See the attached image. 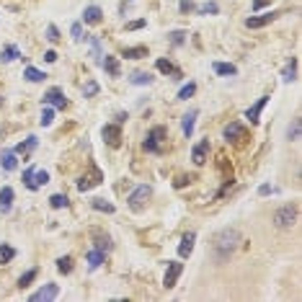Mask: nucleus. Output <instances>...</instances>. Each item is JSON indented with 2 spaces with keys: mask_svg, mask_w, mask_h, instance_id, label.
Wrapping results in <instances>:
<instances>
[{
  "mask_svg": "<svg viewBox=\"0 0 302 302\" xmlns=\"http://www.w3.org/2000/svg\"><path fill=\"white\" fill-rule=\"evenodd\" d=\"M237 243H240V233L235 227H225L215 235V248L219 251V259H227L237 248Z\"/></svg>",
  "mask_w": 302,
  "mask_h": 302,
  "instance_id": "nucleus-1",
  "label": "nucleus"
},
{
  "mask_svg": "<svg viewBox=\"0 0 302 302\" xmlns=\"http://www.w3.org/2000/svg\"><path fill=\"white\" fill-rule=\"evenodd\" d=\"M297 215H300L297 204H287V207L277 209V215H274V225H277V227H292L297 222Z\"/></svg>",
  "mask_w": 302,
  "mask_h": 302,
  "instance_id": "nucleus-2",
  "label": "nucleus"
},
{
  "mask_svg": "<svg viewBox=\"0 0 302 302\" xmlns=\"http://www.w3.org/2000/svg\"><path fill=\"white\" fill-rule=\"evenodd\" d=\"M163 142H166V127H155L145 140V152H163Z\"/></svg>",
  "mask_w": 302,
  "mask_h": 302,
  "instance_id": "nucleus-3",
  "label": "nucleus"
},
{
  "mask_svg": "<svg viewBox=\"0 0 302 302\" xmlns=\"http://www.w3.org/2000/svg\"><path fill=\"white\" fill-rule=\"evenodd\" d=\"M150 199H152V189L150 186H137L129 194V209H142Z\"/></svg>",
  "mask_w": 302,
  "mask_h": 302,
  "instance_id": "nucleus-4",
  "label": "nucleus"
},
{
  "mask_svg": "<svg viewBox=\"0 0 302 302\" xmlns=\"http://www.w3.org/2000/svg\"><path fill=\"white\" fill-rule=\"evenodd\" d=\"M225 140L230 142V145H237L240 140H245V129H243V124L240 122H230L225 127Z\"/></svg>",
  "mask_w": 302,
  "mask_h": 302,
  "instance_id": "nucleus-5",
  "label": "nucleus"
},
{
  "mask_svg": "<svg viewBox=\"0 0 302 302\" xmlns=\"http://www.w3.org/2000/svg\"><path fill=\"white\" fill-rule=\"evenodd\" d=\"M44 104L47 106H54V108H67V98L60 88H49L47 96H44Z\"/></svg>",
  "mask_w": 302,
  "mask_h": 302,
  "instance_id": "nucleus-6",
  "label": "nucleus"
},
{
  "mask_svg": "<svg viewBox=\"0 0 302 302\" xmlns=\"http://www.w3.org/2000/svg\"><path fill=\"white\" fill-rule=\"evenodd\" d=\"M101 181H104V173H101L98 168H93V171H90V173H86V176H83V178L78 181V189H80V191H88V189L98 186Z\"/></svg>",
  "mask_w": 302,
  "mask_h": 302,
  "instance_id": "nucleus-7",
  "label": "nucleus"
},
{
  "mask_svg": "<svg viewBox=\"0 0 302 302\" xmlns=\"http://www.w3.org/2000/svg\"><path fill=\"white\" fill-rule=\"evenodd\" d=\"M57 295H60L57 284H44L39 292H34V295H31V302H52Z\"/></svg>",
  "mask_w": 302,
  "mask_h": 302,
  "instance_id": "nucleus-8",
  "label": "nucleus"
},
{
  "mask_svg": "<svg viewBox=\"0 0 302 302\" xmlns=\"http://www.w3.org/2000/svg\"><path fill=\"white\" fill-rule=\"evenodd\" d=\"M181 271H184V263H171L168 271H166V279H163V287H166V289H173V287H176Z\"/></svg>",
  "mask_w": 302,
  "mask_h": 302,
  "instance_id": "nucleus-9",
  "label": "nucleus"
},
{
  "mask_svg": "<svg viewBox=\"0 0 302 302\" xmlns=\"http://www.w3.org/2000/svg\"><path fill=\"white\" fill-rule=\"evenodd\" d=\"M207 155H209V142L201 140L196 148L191 150V163H194V166H204V163H207Z\"/></svg>",
  "mask_w": 302,
  "mask_h": 302,
  "instance_id": "nucleus-10",
  "label": "nucleus"
},
{
  "mask_svg": "<svg viewBox=\"0 0 302 302\" xmlns=\"http://www.w3.org/2000/svg\"><path fill=\"white\" fill-rule=\"evenodd\" d=\"M194 240H196V233H184V235H181V243H178V256H181V259H189V256H191Z\"/></svg>",
  "mask_w": 302,
  "mask_h": 302,
  "instance_id": "nucleus-11",
  "label": "nucleus"
},
{
  "mask_svg": "<svg viewBox=\"0 0 302 302\" xmlns=\"http://www.w3.org/2000/svg\"><path fill=\"white\" fill-rule=\"evenodd\" d=\"M101 134H104V142L106 145H114V148H119V142H122V129L114 127V124H106Z\"/></svg>",
  "mask_w": 302,
  "mask_h": 302,
  "instance_id": "nucleus-12",
  "label": "nucleus"
},
{
  "mask_svg": "<svg viewBox=\"0 0 302 302\" xmlns=\"http://www.w3.org/2000/svg\"><path fill=\"white\" fill-rule=\"evenodd\" d=\"M266 104H269V96H263V98L259 101V104L251 106L248 111H245V116H248V122H251V124H259V122H261V111H263V106H266Z\"/></svg>",
  "mask_w": 302,
  "mask_h": 302,
  "instance_id": "nucleus-13",
  "label": "nucleus"
},
{
  "mask_svg": "<svg viewBox=\"0 0 302 302\" xmlns=\"http://www.w3.org/2000/svg\"><path fill=\"white\" fill-rule=\"evenodd\" d=\"M101 18H104V13H101L98 5H88L86 11H83V23H88V26L101 23Z\"/></svg>",
  "mask_w": 302,
  "mask_h": 302,
  "instance_id": "nucleus-14",
  "label": "nucleus"
},
{
  "mask_svg": "<svg viewBox=\"0 0 302 302\" xmlns=\"http://www.w3.org/2000/svg\"><path fill=\"white\" fill-rule=\"evenodd\" d=\"M277 16H279V13H266V16H253V18H245V26H248V29H261V26L271 23Z\"/></svg>",
  "mask_w": 302,
  "mask_h": 302,
  "instance_id": "nucleus-15",
  "label": "nucleus"
},
{
  "mask_svg": "<svg viewBox=\"0 0 302 302\" xmlns=\"http://www.w3.org/2000/svg\"><path fill=\"white\" fill-rule=\"evenodd\" d=\"M0 166H3L5 171H16L18 168V155L13 150H3L0 152Z\"/></svg>",
  "mask_w": 302,
  "mask_h": 302,
  "instance_id": "nucleus-16",
  "label": "nucleus"
},
{
  "mask_svg": "<svg viewBox=\"0 0 302 302\" xmlns=\"http://www.w3.org/2000/svg\"><path fill=\"white\" fill-rule=\"evenodd\" d=\"M36 145H39V140H36V137L31 134V137H26V140H23L21 145H16L13 152H16V155H29V152L36 150Z\"/></svg>",
  "mask_w": 302,
  "mask_h": 302,
  "instance_id": "nucleus-17",
  "label": "nucleus"
},
{
  "mask_svg": "<svg viewBox=\"0 0 302 302\" xmlns=\"http://www.w3.org/2000/svg\"><path fill=\"white\" fill-rule=\"evenodd\" d=\"M111 245H114V243H111V237H108L106 233H101V230L93 233V248H98V251L106 253L108 248H111Z\"/></svg>",
  "mask_w": 302,
  "mask_h": 302,
  "instance_id": "nucleus-18",
  "label": "nucleus"
},
{
  "mask_svg": "<svg viewBox=\"0 0 302 302\" xmlns=\"http://www.w3.org/2000/svg\"><path fill=\"white\" fill-rule=\"evenodd\" d=\"M13 199H16V194H13L11 186H3V189H0V207H3V212H8V209H11Z\"/></svg>",
  "mask_w": 302,
  "mask_h": 302,
  "instance_id": "nucleus-19",
  "label": "nucleus"
},
{
  "mask_svg": "<svg viewBox=\"0 0 302 302\" xmlns=\"http://www.w3.org/2000/svg\"><path fill=\"white\" fill-rule=\"evenodd\" d=\"M284 83H295V78H297V57H289L287 60V67H284Z\"/></svg>",
  "mask_w": 302,
  "mask_h": 302,
  "instance_id": "nucleus-20",
  "label": "nucleus"
},
{
  "mask_svg": "<svg viewBox=\"0 0 302 302\" xmlns=\"http://www.w3.org/2000/svg\"><path fill=\"white\" fill-rule=\"evenodd\" d=\"M104 261H106V253H104V251L93 248V251L88 253V266H90V269H98V266H101V263H104Z\"/></svg>",
  "mask_w": 302,
  "mask_h": 302,
  "instance_id": "nucleus-21",
  "label": "nucleus"
},
{
  "mask_svg": "<svg viewBox=\"0 0 302 302\" xmlns=\"http://www.w3.org/2000/svg\"><path fill=\"white\" fill-rule=\"evenodd\" d=\"M90 207H93V209H98V212L114 215V204H111V201H106V199H101V196H96L93 201H90Z\"/></svg>",
  "mask_w": 302,
  "mask_h": 302,
  "instance_id": "nucleus-22",
  "label": "nucleus"
},
{
  "mask_svg": "<svg viewBox=\"0 0 302 302\" xmlns=\"http://www.w3.org/2000/svg\"><path fill=\"white\" fill-rule=\"evenodd\" d=\"M129 80H132V86H150L152 75H150V72H132Z\"/></svg>",
  "mask_w": 302,
  "mask_h": 302,
  "instance_id": "nucleus-23",
  "label": "nucleus"
},
{
  "mask_svg": "<svg viewBox=\"0 0 302 302\" xmlns=\"http://www.w3.org/2000/svg\"><path fill=\"white\" fill-rule=\"evenodd\" d=\"M155 67H158V70L163 72V75H176V78L181 75V70H176L168 60H158V62H155Z\"/></svg>",
  "mask_w": 302,
  "mask_h": 302,
  "instance_id": "nucleus-24",
  "label": "nucleus"
},
{
  "mask_svg": "<svg viewBox=\"0 0 302 302\" xmlns=\"http://www.w3.org/2000/svg\"><path fill=\"white\" fill-rule=\"evenodd\" d=\"M23 78L29 80V83H42V80L47 78V75H44L42 70H36V67H31V65H29V67H26V72H23Z\"/></svg>",
  "mask_w": 302,
  "mask_h": 302,
  "instance_id": "nucleus-25",
  "label": "nucleus"
},
{
  "mask_svg": "<svg viewBox=\"0 0 302 302\" xmlns=\"http://www.w3.org/2000/svg\"><path fill=\"white\" fill-rule=\"evenodd\" d=\"M104 62V67H106V72L108 75H122V67H119V60H114V57H106V60H101Z\"/></svg>",
  "mask_w": 302,
  "mask_h": 302,
  "instance_id": "nucleus-26",
  "label": "nucleus"
},
{
  "mask_svg": "<svg viewBox=\"0 0 302 302\" xmlns=\"http://www.w3.org/2000/svg\"><path fill=\"white\" fill-rule=\"evenodd\" d=\"M36 274H39V269H36V266H31V269L26 271V274H21V279H18V287H21V289H26V287H29L31 281L36 279Z\"/></svg>",
  "mask_w": 302,
  "mask_h": 302,
  "instance_id": "nucleus-27",
  "label": "nucleus"
},
{
  "mask_svg": "<svg viewBox=\"0 0 302 302\" xmlns=\"http://www.w3.org/2000/svg\"><path fill=\"white\" fill-rule=\"evenodd\" d=\"M215 72H217V75H235L237 67L235 65H227V62H215Z\"/></svg>",
  "mask_w": 302,
  "mask_h": 302,
  "instance_id": "nucleus-28",
  "label": "nucleus"
},
{
  "mask_svg": "<svg viewBox=\"0 0 302 302\" xmlns=\"http://www.w3.org/2000/svg\"><path fill=\"white\" fill-rule=\"evenodd\" d=\"M18 57H21V52H18L16 44H8V47L3 49V62H13V60H18Z\"/></svg>",
  "mask_w": 302,
  "mask_h": 302,
  "instance_id": "nucleus-29",
  "label": "nucleus"
},
{
  "mask_svg": "<svg viewBox=\"0 0 302 302\" xmlns=\"http://www.w3.org/2000/svg\"><path fill=\"white\" fill-rule=\"evenodd\" d=\"M34 173H36L34 168H26V171H23V186H26V189H31V191H36V189H39V186H36V178H34Z\"/></svg>",
  "mask_w": 302,
  "mask_h": 302,
  "instance_id": "nucleus-30",
  "label": "nucleus"
},
{
  "mask_svg": "<svg viewBox=\"0 0 302 302\" xmlns=\"http://www.w3.org/2000/svg\"><path fill=\"white\" fill-rule=\"evenodd\" d=\"M49 204H52V209H65L70 201L65 194H54V196H49Z\"/></svg>",
  "mask_w": 302,
  "mask_h": 302,
  "instance_id": "nucleus-31",
  "label": "nucleus"
},
{
  "mask_svg": "<svg viewBox=\"0 0 302 302\" xmlns=\"http://www.w3.org/2000/svg\"><path fill=\"white\" fill-rule=\"evenodd\" d=\"M194 119H196V111L191 108V111H186V116H184V134L189 137L191 134V129H194Z\"/></svg>",
  "mask_w": 302,
  "mask_h": 302,
  "instance_id": "nucleus-32",
  "label": "nucleus"
},
{
  "mask_svg": "<svg viewBox=\"0 0 302 302\" xmlns=\"http://www.w3.org/2000/svg\"><path fill=\"white\" fill-rule=\"evenodd\" d=\"M124 57H129V60H140V57H148V47H134V49H124Z\"/></svg>",
  "mask_w": 302,
  "mask_h": 302,
  "instance_id": "nucleus-33",
  "label": "nucleus"
},
{
  "mask_svg": "<svg viewBox=\"0 0 302 302\" xmlns=\"http://www.w3.org/2000/svg\"><path fill=\"white\" fill-rule=\"evenodd\" d=\"M16 256V251L11 248V245H5V243H0V263H8Z\"/></svg>",
  "mask_w": 302,
  "mask_h": 302,
  "instance_id": "nucleus-34",
  "label": "nucleus"
},
{
  "mask_svg": "<svg viewBox=\"0 0 302 302\" xmlns=\"http://www.w3.org/2000/svg\"><path fill=\"white\" fill-rule=\"evenodd\" d=\"M300 132H302V122H300V119H295V122H292V127H289V134H287V140H292V142H295L297 137H300Z\"/></svg>",
  "mask_w": 302,
  "mask_h": 302,
  "instance_id": "nucleus-35",
  "label": "nucleus"
},
{
  "mask_svg": "<svg viewBox=\"0 0 302 302\" xmlns=\"http://www.w3.org/2000/svg\"><path fill=\"white\" fill-rule=\"evenodd\" d=\"M194 93H196V83H189V86H184V88L178 90V98H181V101H186V98H191Z\"/></svg>",
  "mask_w": 302,
  "mask_h": 302,
  "instance_id": "nucleus-36",
  "label": "nucleus"
},
{
  "mask_svg": "<svg viewBox=\"0 0 302 302\" xmlns=\"http://www.w3.org/2000/svg\"><path fill=\"white\" fill-rule=\"evenodd\" d=\"M57 269H60V274H70V271H72V261H70V256H62V259L57 261Z\"/></svg>",
  "mask_w": 302,
  "mask_h": 302,
  "instance_id": "nucleus-37",
  "label": "nucleus"
},
{
  "mask_svg": "<svg viewBox=\"0 0 302 302\" xmlns=\"http://www.w3.org/2000/svg\"><path fill=\"white\" fill-rule=\"evenodd\" d=\"M70 34H72V39H75V42H83L86 39V36H83V23L75 21V23L70 26Z\"/></svg>",
  "mask_w": 302,
  "mask_h": 302,
  "instance_id": "nucleus-38",
  "label": "nucleus"
},
{
  "mask_svg": "<svg viewBox=\"0 0 302 302\" xmlns=\"http://www.w3.org/2000/svg\"><path fill=\"white\" fill-rule=\"evenodd\" d=\"M96 93H98V83H96V80H90V83L83 86V96H86V98H93Z\"/></svg>",
  "mask_w": 302,
  "mask_h": 302,
  "instance_id": "nucleus-39",
  "label": "nucleus"
},
{
  "mask_svg": "<svg viewBox=\"0 0 302 302\" xmlns=\"http://www.w3.org/2000/svg\"><path fill=\"white\" fill-rule=\"evenodd\" d=\"M90 52H93V60H96V62H101V60H104V54H101V44H98V39H90Z\"/></svg>",
  "mask_w": 302,
  "mask_h": 302,
  "instance_id": "nucleus-40",
  "label": "nucleus"
},
{
  "mask_svg": "<svg viewBox=\"0 0 302 302\" xmlns=\"http://www.w3.org/2000/svg\"><path fill=\"white\" fill-rule=\"evenodd\" d=\"M196 13H219V5L217 3H204L201 8H196Z\"/></svg>",
  "mask_w": 302,
  "mask_h": 302,
  "instance_id": "nucleus-41",
  "label": "nucleus"
},
{
  "mask_svg": "<svg viewBox=\"0 0 302 302\" xmlns=\"http://www.w3.org/2000/svg\"><path fill=\"white\" fill-rule=\"evenodd\" d=\"M54 122V108H44V114H42V127H49Z\"/></svg>",
  "mask_w": 302,
  "mask_h": 302,
  "instance_id": "nucleus-42",
  "label": "nucleus"
},
{
  "mask_svg": "<svg viewBox=\"0 0 302 302\" xmlns=\"http://www.w3.org/2000/svg\"><path fill=\"white\" fill-rule=\"evenodd\" d=\"M34 178H36V186H44V184L49 181V173H47V171H36Z\"/></svg>",
  "mask_w": 302,
  "mask_h": 302,
  "instance_id": "nucleus-43",
  "label": "nucleus"
},
{
  "mask_svg": "<svg viewBox=\"0 0 302 302\" xmlns=\"http://www.w3.org/2000/svg\"><path fill=\"white\" fill-rule=\"evenodd\" d=\"M47 39L49 42H60V29H57V26H49V29H47Z\"/></svg>",
  "mask_w": 302,
  "mask_h": 302,
  "instance_id": "nucleus-44",
  "label": "nucleus"
},
{
  "mask_svg": "<svg viewBox=\"0 0 302 302\" xmlns=\"http://www.w3.org/2000/svg\"><path fill=\"white\" fill-rule=\"evenodd\" d=\"M194 0H181V13H189V11H194Z\"/></svg>",
  "mask_w": 302,
  "mask_h": 302,
  "instance_id": "nucleus-45",
  "label": "nucleus"
},
{
  "mask_svg": "<svg viewBox=\"0 0 302 302\" xmlns=\"http://www.w3.org/2000/svg\"><path fill=\"white\" fill-rule=\"evenodd\" d=\"M142 26H145V21H127L124 29L127 31H134V29H142Z\"/></svg>",
  "mask_w": 302,
  "mask_h": 302,
  "instance_id": "nucleus-46",
  "label": "nucleus"
},
{
  "mask_svg": "<svg viewBox=\"0 0 302 302\" xmlns=\"http://www.w3.org/2000/svg\"><path fill=\"white\" fill-rule=\"evenodd\" d=\"M184 36H186L184 31H173L171 34V44H181V42H184Z\"/></svg>",
  "mask_w": 302,
  "mask_h": 302,
  "instance_id": "nucleus-47",
  "label": "nucleus"
},
{
  "mask_svg": "<svg viewBox=\"0 0 302 302\" xmlns=\"http://www.w3.org/2000/svg\"><path fill=\"white\" fill-rule=\"evenodd\" d=\"M44 62H49V65H52V62H57V52H54V49L44 52Z\"/></svg>",
  "mask_w": 302,
  "mask_h": 302,
  "instance_id": "nucleus-48",
  "label": "nucleus"
},
{
  "mask_svg": "<svg viewBox=\"0 0 302 302\" xmlns=\"http://www.w3.org/2000/svg\"><path fill=\"white\" fill-rule=\"evenodd\" d=\"M186 184H189V176H178L176 181H173V186H178V189H181V186H186Z\"/></svg>",
  "mask_w": 302,
  "mask_h": 302,
  "instance_id": "nucleus-49",
  "label": "nucleus"
},
{
  "mask_svg": "<svg viewBox=\"0 0 302 302\" xmlns=\"http://www.w3.org/2000/svg\"><path fill=\"white\" fill-rule=\"evenodd\" d=\"M269 5V0H253V8L256 11H261V8H266Z\"/></svg>",
  "mask_w": 302,
  "mask_h": 302,
  "instance_id": "nucleus-50",
  "label": "nucleus"
},
{
  "mask_svg": "<svg viewBox=\"0 0 302 302\" xmlns=\"http://www.w3.org/2000/svg\"><path fill=\"white\" fill-rule=\"evenodd\" d=\"M271 191H274V189L266 184V186H261V189H259V194H261V196H266V194H271Z\"/></svg>",
  "mask_w": 302,
  "mask_h": 302,
  "instance_id": "nucleus-51",
  "label": "nucleus"
}]
</instances>
